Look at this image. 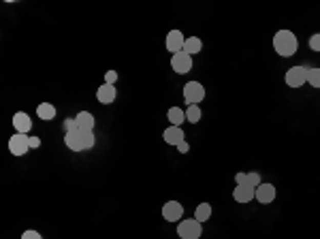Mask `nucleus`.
<instances>
[{
	"instance_id": "7",
	"label": "nucleus",
	"mask_w": 320,
	"mask_h": 239,
	"mask_svg": "<svg viewBox=\"0 0 320 239\" xmlns=\"http://www.w3.org/2000/svg\"><path fill=\"white\" fill-rule=\"evenodd\" d=\"M171 66H173V71H175L177 75L190 73V69H192V56H188L186 51L173 54V58H171Z\"/></svg>"
},
{
	"instance_id": "8",
	"label": "nucleus",
	"mask_w": 320,
	"mask_h": 239,
	"mask_svg": "<svg viewBox=\"0 0 320 239\" xmlns=\"http://www.w3.org/2000/svg\"><path fill=\"white\" fill-rule=\"evenodd\" d=\"M184 216V205L177 201H167L163 205V218L167 222H179Z\"/></svg>"
},
{
	"instance_id": "12",
	"label": "nucleus",
	"mask_w": 320,
	"mask_h": 239,
	"mask_svg": "<svg viewBox=\"0 0 320 239\" xmlns=\"http://www.w3.org/2000/svg\"><path fill=\"white\" fill-rule=\"evenodd\" d=\"M115 96H117L115 86L103 84V86L96 90V98H98V103H101V105H111V103H115Z\"/></svg>"
},
{
	"instance_id": "26",
	"label": "nucleus",
	"mask_w": 320,
	"mask_h": 239,
	"mask_svg": "<svg viewBox=\"0 0 320 239\" xmlns=\"http://www.w3.org/2000/svg\"><path fill=\"white\" fill-rule=\"evenodd\" d=\"M22 239H43L38 231H24L22 233Z\"/></svg>"
},
{
	"instance_id": "24",
	"label": "nucleus",
	"mask_w": 320,
	"mask_h": 239,
	"mask_svg": "<svg viewBox=\"0 0 320 239\" xmlns=\"http://www.w3.org/2000/svg\"><path fill=\"white\" fill-rule=\"evenodd\" d=\"M115 82H117V73H115V71H107V73H105V84L115 86Z\"/></svg>"
},
{
	"instance_id": "22",
	"label": "nucleus",
	"mask_w": 320,
	"mask_h": 239,
	"mask_svg": "<svg viewBox=\"0 0 320 239\" xmlns=\"http://www.w3.org/2000/svg\"><path fill=\"white\" fill-rule=\"evenodd\" d=\"M246 184L252 186V188H258V186H261V173H256V171H250L248 177H246Z\"/></svg>"
},
{
	"instance_id": "29",
	"label": "nucleus",
	"mask_w": 320,
	"mask_h": 239,
	"mask_svg": "<svg viewBox=\"0 0 320 239\" xmlns=\"http://www.w3.org/2000/svg\"><path fill=\"white\" fill-rule=\"evenodd\" d=\"M41 145V139L38 137H30V148H38Z\"/></svg>"
},
{
	"instance_id": "19",
	"label": "nucleus",
	"mask_w": 320,
	"mask_h": 239,
	"mask_svg": "<svg viewBox=\"0 0 320 239\" xmlns=\"http://www.w3.org/2000/svg\"><path fill=\"white\" fill-rule=\"evenodd\" d=\"M201 117H203V113H201V107H198V105H188V107H186V120H188L190 124L201 122Z\"/></svg>"
},
{
	"instance_id": "20",
	"label": "nucleus",
	"mask_w": 320,
	"mask_h": 239,
	"mask_svg": "<svg viewBox=\"0 0 320 239\" xmlns=\"http://www.w3.org/2000/svg\"><path fill=\"white\" fill-rule=\"evenodd\" d=\"M209 216H211V205H209V203L196 205V209H194V220L205 222V220H209Z\"/></svg>"
},
{
	"instance_id": "5",
	"label": "nucleus",
	"mask_w": 320,
	"mask_h": 239,
	"mask_svg": "<svg viewBox=\"0 0 320 239\" xmlns=\"http://www.w3.org/2000/svg\"><path fill=\"white\" fill-rule=\"evenodd\" d=\"M205 98V86H201L198 82H188L184 86V101L188 105H198Z\"/></svg>"
},
{
	"instance_id": "10",
	"label": "nucleus",
	"mask_w": 320,
	"mask_h": 239,
	"mask_svg": "<svg viewBox=\"0 0 320 239\" xmlns=\"http://www.w3.org/2000/svg\"><path fill=\"white\" fill-rule=\"evenodd\" d=\"M254 198L258 203L267 205V203H271L273 198H275V186L273 184H261L258 188L254 190Z\"/></svg>"
},
{
	"instance_id": "21",
	"label": "nucleus",
	"mask_w": 320,
	"mask_h": 239,
	"mask_svg": "<svg viewBox=\"0 0 320 239\" xmlns=\"http://www.w3.org/2000/svg\"><path fill=\"white\" fill-rule=\"evenodd\" d=\"M308 84H310L312 88H320V69H310Z\"/></svg>"
},
{
	"instance_id": "6",
	"label": "nucleus",
	"mask_w": 320,
	"mask_h": 239,
	"mask_svg": "<svg viewBox=\"0 0 320 239\" xmlns=\"http://www.w3.org/2000/svg\"><path fill=\"white\" fill-rule=\"evenodd\" d=\"M28 150H30V137L22 135V132H15V135L9 139V152L13 156H24Z\"/></svg>"
},
{
	"instance_id": "23",
	"label": "nucleus",
	"mask_w": 320,
	"mask_h": 239,
	"mask_svg": "<svg viewBox=\"0 0 320 239\" xmlns=\"http://www.w3.org/2000/svg\"><path fill=\"white\" fill-rule=\"evenodd\" d=\"M310 47H312V51H320V32L310 36Z\"/></svg>"
},
{
	"instance_id": "16",
	"label": "nucleus",
	"mask_w": 320,
	"mask_h": 239,
	"mask_svg": "<svg viewBox=\"0 0 320 239\" xmlns=\"http://www.w3.org/2000/svg\"><path fill=\"white\" fill-rule=\"evenodd\" d=\"M201 49H203V41H201V38L188 36V38H186V43H184V49H182V51H186L188 56H192V54H201Z\"/></svg>"
},
{
	"instance_id": "13",
	"label": "nucleus",
	"mask_w": 320,
	"mask_h": 239,
	"mask_svg": "<svg viewBox=\"0 0 320 239\" xmlns=\"http://www.w3.org/2000/svg\"><path fill=\"white\" fill-rule=\"evenodd\" d=\"M13 126H15L17 132H22V135H26V132H30L32 130V120L28 113H24V111H17L15 115H13Z\"/></svg>"
},
{
	"instance_id": "1",
	"label": "nucleus",
	"mask_w": 320,
	"mask_h": 239,
	"mask_svg": "<svg viewBox=\"0 0 320 239\" xmlns=\"http://www.w3.org/2000/svg\"><path fill=\"white\" fill-rule=\"evenodd\" d=\"M64 143H66V148L73 150V152H84V150H90V148H94V132L92 130H84V128H75L71 132H66L64 135Z\"/></svg>"
},
{
	"instance_id": "17",
	"label": "nucleus",
	"mask_w": 320,
	"mask_h": 239,
	"mask_svg": "<svg viewBox=\"0 0 320 239\" xmlns=\"http://www.w3.org/2000/svg\"><path fill=\"white\" fill-rule=\"evenodd\" d=\"M36 115L41 117V120H45V122H49V120L56 117V107H53L51 103H41L36 107Z\"/></svg>"
},
{
	"instance_id": "11",
	"label": "nucleus",
	"mask_w": 320,
	"mask_h": 239,
	"mask_svg": "<svg viewBox=\"0 0 320 239\" xmlns=\"http://www.w3.org/2000/svg\"><path fill=\"white\" fill-rule=\"evenodd\" d=\"M254 190L256 188H252V186H248V184L235 186V188H233V198L237 203H250L252 198H254Z\"/></svg>"
},
{
	"instance_id": "14",
	"label": "nucleus",
	"mask_w": 320,
	"mask_h": 239,
	"mask_svg": "<svg viewBox=\"0 0 320 239\" xmlns=\"http://www.w3.org/2000/svg\"><path fill=\"white\" fill-rule=\"evenodd\" d=\"M184 137H186V135H184V130H182L179 126H169V128L163 132V139H165L169 145H175V148H177L179 143L186 141Z\"/></svg>"
},
{
	"instance_id": "25",
	"label": "nucleus",
	"mask_w": 320,
	"mask_h": 239,
	"mask_svg": "<svg viewBox=\"0 0 320 239\" xmlns=\"http://www.w3.org/2000/svg\"><path fill=\"white\" fill-rule=\"evenodd\" d=\"M75 128H77V120H75V117H66V120H64V130L71 132V130H75Z\"/></svg>"
},
{
	"instance_id": "28",
	"label": "nucleus",
	"mask_w": 320,
	"mask_h": 239,
	"mask_svg": "<svg viewBox=\"0 0 320 239\" xmlns=\"http://www.w3.org/2000/svg\"><path fill=\"white\" fill-rule=\"evenodd\" d=\"M177 150H179V154H186V152H188V150H190V145H188V143H186V141H184V143H179V145H177Z\"/></svg>"
},
{
	"instance_id": "18",
	"label": "nucleus",
	"mask_w": 320,
	"mask_h": 239,
	"mask_svg": "<svg viewBox=\"0 0 320 239\" xmlns=\"http://www.w3.org/2000/svg\"><path fill=\"white\" fill-rule=\"evenodd\" d=\"M184 120H186V111L184 109H179V107H171L169 109V122H171V126H182Z\"/></svg>"
},
{
	"instance_id": "4",
	"label": "nucleus",
	"mask_w": 320,
	"mask_h": 239,
	"mask_svg": "<svg viewBox=\"0 0 320 239\" xmlns=\"http://www.w3.org/2000/svg\"><path fill=\"white\" fill-rule=\"evenodd\" d=\"M177 235H179V239H198L203 235V224L194 218L184 220L177 224Z\"/></svg>"
},
{
	"instance_id": "15",
	"label": "nucleus",
	"mask_w": 320,
	"mask_h": 239,
	"mask_svg": "<svg viewBox=\"0 0 320 239\" xmlns=\"http://www.w3.org/2000/svg\"><path fill=\"white\" fill-rule=\"evenodd\" d=\"M77 120V126L84 128V130H94V115H92L90 111H79L75 115Z\"/></svg>"
},
{
	"instance_id": "27",
	"label": "nucleus",
	"mask_w": 320,
	"mask_h": 239,
	"mask_svg": "<svg viewBox=\"0 0 320 239\" xmlns=\"http://www.w3.org/2000/svg\"><path fill=\"white\" fill-rule=\"evenodd\" d=\"M246 177H248V173H237V175H235V184H237V186L246 184Z\"/></svg>"
},
{
	"instance_id": "3",
	"label": "nucleus",
	"mask_w": 320,
	"mask_h": 239,
	"mask_svg": "<svg viewBox=\"0 0 320 239\" xmlns=\"http://www.w3.org/2000/svg\"><path fill=\"white\" fill-rule=\"evenodd\" d=\"M308 75H310V66H292L286 71L284 82L290 88H301L303 84H308Z\"/></svg>"
},
{
	"instance_id": "9",
	"label": "nucleus",
	"mask_w": 320,
	"mask_h": 239,
	"mask_svg": "<svg viewBox=\"0 0 320 239\" xmlns=\"http://www.w3.org/2000/svg\"><path fill=\"white\" fill-rule=\"evenodd\" d=\"M184 43H186V38H184V32L182 30H171L165 38V45L169 51H173V54H179V51L184 49Z\"/></svg>"
},
{
	"instance_id": "2",
	"label": "nucleus",
	"mask_w": 320,
	"mask_h": 239,
	"mask_svg": "<svg viewBox=\"0 0 320 239\" xmlns=\"http://www.w3.org/2000/svg\"><path fill=\"white\" fill-rule=\"evenodd\" d=\"M297 47H299V41H297V36L292 34L290 30H277L275 32V36H273V49L277 51V56H282V58L295 56Z\"/></svg>"
}]
</instances>
